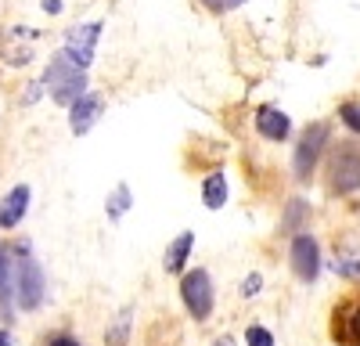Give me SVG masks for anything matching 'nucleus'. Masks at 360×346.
I'll use <instances>...</instances> for the list:
<instances>
[{
	"label": "nucleus",
	"mask_w": 360,
	"mask_h": 346,
	"mask_svg": "<svg viewBox=\"0 0 360 346\" xmlns=\"http://www.w3.org/2000/svg\"><path fill=\"white\" fill-rule=\"evenodd\" d=\"M47 86H51V98H54L58 105H72V101H79V94L86 91V69H79L72 58L62 51V54L51 58Z\"/></svg>",
	"instance_id": "f257e3e1"
},
{
	"label": "nucleus",
	"mask_w": 360,
	"mask_h": 346,
	"mask_svg": "<svg viewBox=\"0 0 360 346\" xmlns=\"http://www.w3.org/2000/svg\"><path fill=\"white\" fill-rule=\"evenodd\" d=\"M180 296H184V307L195 314V321H205L209 310H213V285H209L205 271H191L180 281Z\"/></svg>",
	"instance_id": "7ed1b4c3"
},
{
	"label": "nucleus",
	"mask_w": 360,
	"mask_h": 346,
	"mask_svg": "<svg viewBox=\"0 0 360 346\" xmlns=\"http://www.w3.org/2000/svg\"><path fill=\"white\" fill-rule=\"evenodd\" d=\"M256 130H259L263 137H270V141H285L288 130H292V123H288V115H285L281 108L263 105V108L256 112Z\"/></svg>",
	"instance_id": "9d476101"
},
{
	"label": "nucleus",
	"mask_w": 360,
	"mask_h": 346,
	"mask_svg": "<svg viewBox=\"0 0 360 346\" xmlns=\"http://www.w3.org/2000/svg\"><path fill=\"white\" fill-rule=\"evenodd\" d=\"M335 335L360 342V307H349V310H346V328H342V332H335Z\"/></svg>",
	"instance_id": "dca6fc26"
},
{
	"label": "nucleus",
	"mask_w": 360,
	"mask_h": 346,
	"mask_svg": "<svg viewBox=\"0 0 360 346\" xmlns=\"http://www.w3.org/2000/svg\"><path fill=\"white\" fill-rule=\"evenodd\" d=\"M217 346H234V342H231V339H220V342H217Z\"/></svg>",
	"instance_id": "393cba45"
},
{
	"label": "nucleus",
	"mask_w": 360,
	"mask_h": 346,
	"mask_svg": "<svg viewBox=\"0 0 360 346\" xmlns=\"http://www.w3.org/2000/svg\"><path fill=\"white\" fill-rule=\"evenodd\" d=\"M259 285H263V278H259V274H249L245 285H242V293H245V296H256V293H259Z\"/></svg>",
	"instance_id": "aec40b11"
},
{
	"label": "nucleus",
	"mask_w": 360,
	"mask_h": 346,
	"mask_svg": "<svg viewBox=\"0 0 360 346\" xmlns=\"http://www.w3.org/2000/svg\"><path fill=\"white\" fill-rule=\"evenodd\" d=\"M25 210H29V188L18 184L4 195V202H0V227H18Z\"/></svg>",
	"instance_id": "1a4fd4ad"
},
{
	"label": "nucleus",
	"mask_w": 360,
	"mask_h": 346,
	"mask_svg": "<svg viewBox=\"0 0 360 346\" xmlns=\"http://www.w3.org/2000/svg\"><path fill=\"white\" fill-rule=\"evenodd\" d=\"M205 8H213V11H231V8H238V4H245V0H202Z\"/></svg>",
	"instance_id": "6ab92c4d"
},
{
	"label": "nucleus",
	"mask_w": 360,
	"mask_h": 346,
	"mask_svg": "<svg viewBox=\"0 0 360 346\" xmlns=\"http://www.w3.org/2000/svg\"><path fill=\"white\" fill-rule=\"evenodd\" d=\"M335 271L349 281H360V238L335 245Z\"/></svg>",
	"instance_id": "9b49d317"
},
{
	"label": "nucleus",
	"mask_w": 360,
	"mask_h": 346,
	"mask_svg": "<svg viewBox=\"0 0 360 346\" xmlns=\"http://www.w3.org/2000/svg\"><path fill=\"white\" fill-rule=\"evenodd\" d=\"M127 332H130V310H123L115 317V325L108 332V346H127Z\"/></svg>",
	"instance_id": "2eb2a0df"
},
{
	"label": "nucleus",
	"mask_w": 360,
	"mask_h": 346,
	"mask_svg": "<svg viewBox=\"0 0 360 346\" xmlns=\"http://www.w3.org/2000/svg\"><path fill=\"white\" fill-rule=\"evenodd\" d=\"M191 245H195V235H191V231H184V235L173 238V245H169V252H166V271H169V274H180V271H184Z\"/></svg>",
	"instance_id": "f8f14e48"
},
{
	"label": "nucleus",
	"mask_w": 360,
	"mask_h": 346,
	"mask_svg": "<svg viewBox=\"0 0 360 346\" xmlns=\"http://www.w3.org/2000/svg\"><path fill=\"white\" fill-rule=\"evenodd\" d=\"M224 198H227L224 173H209V177H205V206H209V210H220Z\"/></svg>",
	"instance_id": "ddd939ff"
},
{
	"label": "nucleus",
	"mask_w": 360,
	"mask_h": 346,
	"mask_svg": "<svg viewBox=\"0 0 360 346\" xmlns=\"http://www.w3.org/2000/svg\"><path fill=\"white\" fill-rule=\"evenodd\" d=\"M8 288V252L0 249V293Z\"/></svg>",
	"instance_id": "412c9836"
},
{
	"label": "nucleus",
	"mask_w": 360,
	"mask_h": 346,
	"mask_svg": "<svg viewBox=\"0 0 360 346\" xmlns=\"http://www.w3.org/2000/svg\"><path fill=\"white\" fill-rule=\"evenodd\" d=\"M47 15H58V11H62V0H44V4H40Z\"/></svg>",
	"instance_id": "4be33fe9"
},
{
	"label": "nucleus",
	"mask_w": 360,
	"mask_h": 346,
	"mask_svg": "<svg viewBox=\"0 0 360 346\" xmlns=\"http://www.w3.org/2000/svg\"><path fill=\"white\" fill-rule=\"evenodd\" d=\"M342 120H346V123H349V127L360 134V108H356V105H342Z\"/></svg>",
	"instance_id": "a211bd4d"
},
{
	"label": "nucleus",
	"mask_w": 360,
	"mask_h": 346,
	"mask_svg": "<svg viewBox=\"0 0 360 346\" xmlns=\"http://www.w3.org/2000/svg\"><path fill=\"white\" fill-rule=\"evenodd\" d=\"M324 141H328V123H314L303 141H299V148H295V177L299 181H310V173H314V162L324 148Z\"/></svg>",
	"instance_id": "39448f33"
},
{
	"label": "nucleus",
	"mask_w": 360,
	"mask_h": 346,
	"mask_svg": "<svg viewBox=\"0 0 360 346\" xmlns=\"http://www.w3.org/2000/svg\"><path fill=\"white\" fill-rule=\"evenodd\" d=\"M15 296L22 310H33L44 300V271L37 267V260H22L15 271Z\"/></svg>",
	"instance_id": "20e7f679"
},
{
	"label": "nucleus",
	"mask_w": 360,
	"mask_h": 346,
	"mask_svg": "<svg viewBox=\"0 0 360 346\" xmlns=\"http://www.w3.org/2000/svg\"><path fill=\"white\" fill-rule=\"evenodd\" d=\"M292 267L303 281H314L317 278V267H321V252H317V242L310 235H295L292 242Z\"/></svg>",
	"instance_id": "0eeeda50"
},
{
	"label": "nucleus",
	"mask_w": 360,
	"mask_h": 346,
	"mask_svg": "<svg viewBox=\"0 0 360 346\" xmlns=\"http://www.w3.org/2000/svg\"><path fill=\"white\" fill-rule=\"evenodd\" d=\"M98 33H101V22H86V25L69 29V37H65V54L72 58V62H76L79 69H86L90 62H94Z\"/></svg>",
	"instance_id": "423d86ee"
},
{
	"label": "nucleus",
	"mask_w": 360,
	"mask_h": 346,
	"mask_svg": "<svg viewBox=\"0 0 360 346\" xmlns=\"http://www.w3.org/2000/svg\"><path fill=\"white\" fill-rule=\"evenodd\" d=\"M0 346H11V335L8 332H0Z\"/></svg>",
	"instance_id": "b1692460"
},
{
	"label": "nucleus",
	"mask_w": 360,
	"mask_h": 346,
	"mask_svg": "<svg viewBox=\"0 0 360 346\" xmlns=\"http://www.w3.org/2000/svg\"><path fill=\"white\" fill-rule=\"evenodd\" d=\"M245 342H249V346H274V335H270L266 328H259V325H252V328L245 332Z\"/></svg>",
	"instance_id": "f3484780"
},
{
	"label": "nucleus",
	"mask_w": 360,
	"mask_h": 346,
	"mask_svg": "<svg viewBox=\"0 0 360 346\" xmlns=\"http://www.w3.org/2000/svg\"><path fill=\"white\" fill-rule=\"evenodd\" d=\"M72 108V134H86L90 127H94L101 120V112H105V98L94 94V91H83L79 101L69 105Z\"/></svg>",
	"instance_id": "6e6552de"
},
{
	"label": "nucleus",
	"mask_w": 360,
	"mask_h": 346,
	"mask_svg": "<svg viewBox=\"0 0 360 346\" xmlns=\"http://www.w3.org/2000/svg\"><path fill=\"white\" fill-rule=\"evenodd\" d=\"M51 346H79V342H76V339H54Z\"/></svg>",
	"instance_id": "5701e85b"
},
{
	"label": "nucleus",
	"mask_w": 360,
	"mask_h": 346,
	"mask_svg": "<svg viewBox=\"0 0 360 346\" xmlns=\"http://www.w3.org/2000/svg\"><path fill=\"white\" fill-rule=\"evenodd\" d=\"M328 177H332L335 191H356L360 188V152L353 144H339L332 152V166H328Z\"/></svg>",
	"instance_id": "f03ea898"
},
{
	"label": "nucleus",
	"mask_w": 360,
	"mask_h": 346,
	"mask_svg": "<svg viewBox=\"0 0 360 346\" xmlns=\"http://www.w3.org/2000/svg\"><path fill=\"white\" fill-rule=\"evenodd\" d=\"M127 210H130V188H127V184H119V188L108 195V217H112V220H119Z\"/></svg>",
	"instance_id": "4468645a"
}]
</instances>
